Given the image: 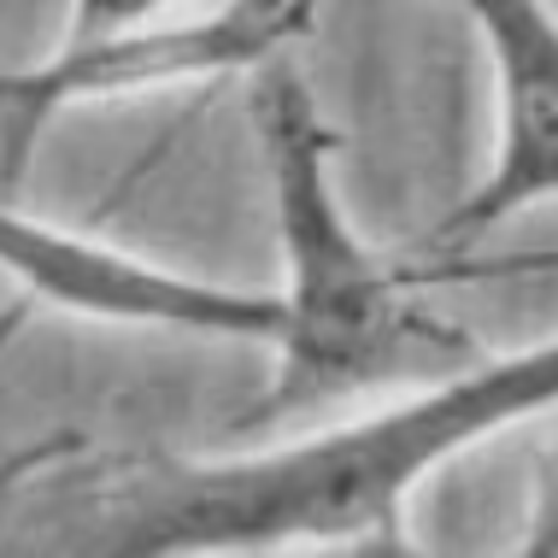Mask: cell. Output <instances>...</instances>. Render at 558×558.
Masks as SVG:
<instances>
[{"instance_id":"1","label":"cell","mask_w":558,"mask_h":558,"mask_svg":"<svg viewBox=\"0 0 558 558\" xmlns=\"http://www.w3.org/2000/svg\"><path fill=\"white\" fill-rule=\"evenodd\" d=\"M558 400V347L429 376L365 417L223 459L118 464L59 558H282L395 530L417 482Z\"/></svg>"},{"instance_id":"2","label":"cell","mask_w":558,"mask_h":558,"mask_svg":"<svg viewBox=\"0 0 558 558\" xmlns=\"http://www.w3.org/2000/svg\"><path fill=\"white\" fill-rule=\"evenodd\" d=\"M253 124L265 147L270 218H277L282 282L277 300V376L247 424L324 412L371 388L447 359L441 324L405 294V277L359 235L336 183V130L289 65H265L253 88Z\"/></svg>"},{"instance_id":"3","label":"cell","mask_w":558,"mask_h":558,"mask_svg":"<svg viewBox=\"0 0 558 558\" xmlns=\"http://www.w3.org/2000/svg\"><path fill=\"white\" fill-rule=\"evenodd\" d=\"M312 19H318V0H223L201 19H154L100 29V36H65L36 65L0 71V194L24 183L41 135L65 112L265 71L289 41L306 36Z\"/></svg>"},{"instance_id":"4","label":"cell","mask_w":558,"mask_h":558,"mask_svg":"<svg viewBox=\"0 0 558 558\" xmlns=\"http://www.w3.org/2000/svg\"><path fill=\"white\" fill-rule=\"evenodd\" d=\"M0 277L12 282V312L48 306L65 312V318L112 329H165V336L259 341V347L277 341L270 289L189 277V270L142 259L118 241L24 213L7 194H0Z\"/></svg>"},{"instance_id":"5","label":"cell","mask_w":558,"mask_h":558,"mask_svg":"<svg viewBox=\"0 0 558 558\" xmlns=\"http://www.w3.org/2000/svg\"><path fill=\"white\" fill-rule=\"evenodd\" d=\"M494 71V159L435 223V241H476L558 189V24L547 0H447Z\"/></svg>"},{"instance_id":"6","label":"cell","mask_w":558,"mask_h":558,"mask_svg":"<svg viewBox=\"0 0 558 558\" xmlns=\"http://www.w3.org/2000/svg\"><path fill=\"white\" fill-rule=\"evenodd\" d=\"M177 0H65V36H100V29H130L165 19Z\"/></svg>"},{"instance_id":"7","label":"cell","mask_w":558,"mask_h":558,"mask_svg":"<svg viewBox=\"0 0 558 558\" xmlns=\"http://www.w3.org/2000/svg\"><path fill=\"white\" fill-rule=\"evenodd\" d=\"M71 452H77V441H71V435H59V441L24 447L19 459H0V494H7V488H19V482H24L29 471H48V464H65Z\"/></svg>"},{"instance_id":"8","label":"cell","mask_w":558,"mask_h":558,"mask_svg":"<svg viewBox=\"0 0 558 558\" xmlns=\"http://www.w3.org/2000/svg\"><path fill=\"white\" fill-rule=\"evenodd\" d=\"M336 553H341V558H435V553L417 547V541L405 535L400 523H395V530H371V535L347 541V547H336Z\"/></svg>"}]
</instances>
